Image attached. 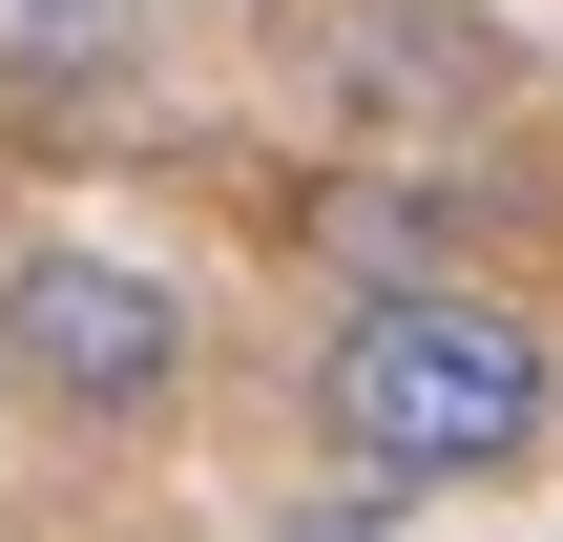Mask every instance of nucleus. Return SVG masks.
<instances>
[{"label": "nucleus", "mask_w": 563, "mask_h": 542, "mask_svg": "<svg viewBox=\"0 0 563 542\" xmlns=\"http://www.w3.org/2000/svg\"><path fill=\"white\" fill-rule=\"evenodd\" d=\"M313 418L376 501H481L563 439V355L501 272H376L334 334H313Z\"/></svg>", "instance_id": "1"}, {"label": "nucleus", "mask_w": 563, "mask_h": 542, "mask_svg": "<svg viewBox=\"0 0 563 542\" xmlns=\"http://www.w3.org/2000/svg\"><path fill=\"white\" fill-rule=\"evenodd\" d=\"M0 376L63 439H167L188 418V292L104 230H42V251H0Z\"/></svg>", "instance_id": "2"}, {"label": "nucleus", "mask_w": 563, "mask_h": 542, "mask_svg": "<svg viewBox=\"0 0 563 542\" xmlns=\"http://www.w3.org/2000/svg\"><path fill=\"white\" fill-rule=\"evenodd\" d=\"M272 21H292L313 63H355L376 104H481V84H501V42H481V21H397V0H272Z\"/></svg>", "instance_id": "3"}, {"label": "nucleus", "mask_w": 563, "mask_h": 542, "mask_svg": "<svg viewBox=\"0 0 563 542\" xmlns=\"http://www.w3.org/2000/svg\"><path fill=\"white\" fill-rule=\"evenodd\" d=\"M146 63V0H0V104H84Z\"/></svg>", "instance_id": "4"}, {"label": "nucleus", "mask_w": 563, "mask_h": 542, "mask_svg": "<svg viewBox=\"0 0 563 542\" xmlns=\"http://www.w3.org/2000/svg\"><path fill=\"white\" fill-rule=\"evenodd\" d=\"M0 397H21V376H0Z\"/></svg>", "instance_id": "5"}]
</instances>
